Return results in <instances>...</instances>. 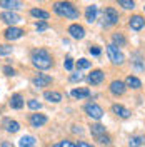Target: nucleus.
<instances>
[{
    "label": "nucleus",
    "mask_w": 145,
    "mask_h": 147,
    "mask_svg": "<svg viewBox=\"0 0 145 147\" xmlns=\"http://www.w3.org/2000/svg\"><path fill=\"white\" fill-rule=\"evenodd\" d=\"M32 64L35 65L38 70H47L54 65L52 55L47 52L45 49H35L32 52Z\"/></svg>",
    "instance_id": "1"
},
{
    "label": "nucleus",
    "mask_w": 145,
    "mask_h": 147,
    "mask_svg": "<svg viewBox=\"0 0 145 147\" xmlns=\"http://www.w3.org/2000/svg\"><path fill=\"white\" fill-rule=\"evenodd\" d=\"M54 10L57 15L65 18H79V10L73 7V3L70 2H55Z\"/></svg>",
    "instance_id": "2"
},
{
    "label": "nucleus",
    "mask_w": 145,
    "mask_h": 147,
    "mask_svg": "<svg viewBox=\"0 0 145 147\" xmlns=\"http://www.w3.org/2000/svg\"><path fill=\"white\" fill-rule=\"evenodd\" d=\"M107 55H109V59H110L112 64H115V65L124 64V54L118 50L117 45H113V44L107 45Z\"/></svg>",
    "instance_id": "3"
},
{
    "label": "nucleus",
    "mask_w": 145,
    "mask_h": 147,
    "mask_svg": "<svg viewBox=\"0 0 145 147\" xmlns=\"http://www.w3.org/2000/svg\"><path fill=\"white\" fill-rule=\"evenodd\" d=\"M103 25L105 27H110V25H115L118 22V12L113 7H107L103 10Z\"/></svg>",
    "instance_id": "4"
},
{
    "label": "nucleus",
    "mask_w": 145,
    "mask_h": 147,
    "mask_svg": "<svg viewBox=\"0 0 145 147\" xmlns=\"http://www.w3.org/2000/svg\"><path fill=\"white\" fill-rule=\"evenodd\" d=\"M85 112H87V115L92 117V119H102L103 117V110L100 105H97L95 102H89L87 105H85Z\"/></svg>",
    "instance_id": "5"
},
{
    "label": "nucleus",
    "mask_w": 145,
    "mask_h": 147,
    "mask_svg": "<svg viewBox=\"0 0 145 147\" xmlns=\"http://www.w3.org/2000/svg\"><path fill=\"white\" fill-rule=\"evenodd\" d=\"M0 20H3L5 24H10V25H13V24L20 22L22 18H20V15H17L13 10H9V12H3V13H0Z\"/></svg>",
    "instance_id": "6"
},
{
    "label": "nucleus",
    "mask_w": 145,
    "mask_h": 147,
    "mask_svg": "<svg viewBox=\"0 0 145 147\" xmlns=\"http://www.w3.org/2000/svg\"><path fill=\"white\" fill-rule=\"evenodd\" d=\"M128 25H130L132 30L138 32V30H142V28H144L145 18L142 17V15H132V17H130V22H128Z\"/></svg>",
    "instance_id": "7"
},
{
    "label": "nucleus",
    "mask_w": 145,
    "mask_h": 147,
    "mask_svg": "<svg viewBox=\"0 0 145 147\" xmlns=\"http://www.w3.org/2000/svg\"><path fill=\"white\" fill-rule=\"evenodd\" d=\"M125 90H127V84L122 80H113L110 84V92L113 95H122V94H125Z\"/></svg>",
    "instance_id": "8"
},
{
    "label": "nucleus",
    "mask_w": 145,
    "mask_h": 147,
    "mask_svg": "<svg viewBox=\"0 0 145 147\" xmlns=\"http://www.w3.org/2000/svg\"><path fill=\"white\" fill-rule=\"evenodd\" d=\"M52 84V77L50 75H45V74H38L35 79H34V85L35 87H47Z\"/></svg>",
    "instance_id": "9"
},
{
    "label": "nucleus",
    "mask_w": 145,
    "mask_h": 147,
    "mask_svg": "<svg viewBox=\"0 0 145 147\" xmlns=\"http://www.w3.org/2000/svg\"><path fill=\"white\" fill-rule=\"evenodd\" d=\"M22 35H23V30L18 28V27H9L5 30V38H7V40H17V38H20Z\"/></svg>",
    "instance_id": "10"
},
{
    "label": "nucleus",
    "mask_w": 145,
    "mask_h": 147,
    "mask_svg": "<svg viewBox=\"0 0 145 147\" xmlns=\"http://www.w3.org/2000/svg\"><path fill=\"white\" fill-rule=\"evenodd\" d=\"M68 34L73 37V38H83L85 37V28L79 25V24H73L68 27Z\"/></svg>",
    "instance_id": "11"
},
{
    "label": "nucleus",
    "mask_w": 145,
    "mask_h": 147,
    "mask_svg": "<svg viewBox=\"0 0 145 147\" xmlns=\"http://www.w3.org/2000/svg\"><path fill=\"white\" fill-rule=\"evenodd\" d=\"M0 7L7 10H18L22 9V2L20 0H0Z\"/></svg>",
    "instance_id": "12"
},
{
    "label": "nucleus",
    "mask_w": 145,
    "mask_h": 147,
    "mask_svg": "<svg viewBox=\"0 0 145 147\" xmlns=\"http://www.w3.org/2000/svg\"><path fill=\"white\" fill-rule=\"evenodd\" d=\"M103 77H105V74L102 72V70H92V74L89 75V82L92 84V85H99V84H102V80H103Z\"/></svg>",
    "instance_id": "13"
},
{
    "label": "nucleus",
    "mask_w": 145,
    "mask_h": 147,
    "mask_svg": "<svg viewBox=\"0 0 145 147\" xmlns=\"http://www.w3.org/2000/svg\"><path fill=\"white\" fill-rule=\"evenodd\" d=\"M47 122V117L44 114H32L30 115V124H32V127H42L44 124Z\"/></svg>",
    "instance_id": "14"
},
{
    "label": "nucleus",
    "mask_w": 145,
    "mask_h": 147,
    "mask_svg": "<svg viewBox=\"0 0 145 147\" xmlns=\"http://www.w3.org/2000/svg\"><path fill=\"white\" fill-rule=\"evenodd\" d=\"M112 110H113L115 115L122 117V119H128V117H130V110L125 109V107L120 105V104H113V105H112Z\"/></svg>",
    "instance_id": "15"
},
{
    "label": "nucleus",
    "mask_w": 145,
    "mask_h": 147,
    "mask_svg": "<svg viewBox=\"0 0 145 147\" xmlns=\"http://www.w3.org/2000/svg\"><path fill=\"white\" fill-rule=\"evenodd\" d=\"M97 13H99V9H97V5H89L87 10H85V18H87V22H95L97 20Z\"/></svg>",
    "instance_id": "16"
},
{
    "label": "nucleus",
    "mask_w": 145,
    "mask_h": 147,
    "mask_svg": "<svg viewBox=\"0 0 145 147\" xmlns=\"http://www.w3.org/2000/svg\"><path fill=\"white\" fill-rule=\"evenodd\" d=\"M3 127H5V130L7 132H18L20 130V124H18L17 120H12V119H5L3 120Z\"/></svg>",
    "instance_id": "17"
},
{
    "label": "nucleus",
    "mask_w": 145,
    "mask_h": 147,
    "mask_svg": "<svg viewBox=\"0 0 145 147\" xmlns=\"http://www.w3.org/2000/svg\"><path fill=\"white\" fill-rule=\"evenodd\" d=\"M10 107L12 109H22L23 107V97L20 94H13L10 99Z\"/></svg>",
    "instance_id": "18"
},
{
    "label": "nucleus",
    "mask_w": 145,
    "mask_h": 147,
    "mask_svg": "<svg viewBox=\"0 0 145 147\" xmlns=\"http://www.w3.org/2000/svg\"><path fill=\"white\" fill-rule=\"evenodd\" d=\"M70 94L75 99H87V97H90V90L89 89H73Z\"/></svg>",
    "instance_id": "19"
},
{
    "label": "nucleus",
    "mask_w": 145,
    "mask_h": 147,
    "mask_svg": "<svg viewBox=\"0 0 145 147\" xmlns=\"http://www.w3.org/2000/svg\"><path fill=\"white\" fill-rule=\"evenodd\" d=\"M44 97H45L48 102H54V104H57V102L62 100V94H58V92H54V90H52V92H50V90L45 92V94H44Z\"/></svg>",
    "instance_id": "20"
},
{
    "label": "nucleus",
    "mask_w": 145,
    "mask_h": 147,
    "mask_svg": "<svg viewBox=\"0 0 145 147\" xmlns=\"http://www.w3.org/2000/svg\"><path fill=\"white\" fill-rule=\"evenodd\" d=\"M35 137H34V136H23V137L20 139V142H18V144H20V147H34L35 146Z\"/></svg>",
    "instance_id": "21"
},
{
    "label": "nucleus",
    "mask_w": 145,
    "mask_h": 147,
    "mask_svg": "<svg viewBox=\"0 0 145 147\" xmlns=\"http://www.w3.org/2000/svg\"><path fill=\"white\" fill-rule=\"evenodd\" d=\"M112 40H113V45H117V47H124L125 44H127V40H125L124 34H120V32L113 34V35H112Z\"/></svg>",
    "instance_id": "22"
},
{
    "label": "nucleus",
    "mask_w": 145,
    "mask_h": 147,
    "mask_svg": "<svg viewBox=\"0 0 145 147\" xmlns=\"http://www.w3.org/2000/svg\"><path fill=\"white\" fill-rule=\"evenodd\" d=\"M90 132H92L93 137H99V136H103L105 134V127L102 124H93V125H90Z\"/></svg>",
    "instance_id": "23"
},
{
    "label": "nucleus",
    "mask_w": 145,
    "mask_h": 147,
    "mask_svg": "<svg viewBox=\"0 0 145 147\" xmlns=\"http://www.w3.org/2000/svg\"><path fill=\"white\" fill-rule=\"evenodd\" d=\"M125 84H127V87H132V89H140V87H142V82H140L137 77H134V75H128Z\"/></svg>",
    "instance_id": "24"
},
{
    "label": "nucleus",
    "mask_w": 145,
    "mask_h": 147,
    "mask_svg": "<svg viewBox=\"0 0 145 147\" xmlns=\"http://www.w3.org/2000/svg\"><path fill=\"white\" fill-rule=\"evenodd\" d=\"M30 13H32L34 17H37V18H42V20H47V18L50 17V15H48V12L40 10V9H32V10H30Z\"/></svg>",
    "instance_id": "25"
},
{
    "label": "nucleus",
    "mask_w": 145,
    "mask_h": 147,
    "mask_svg": "<svg viewBox=\"0 0 145 147\" xmlns=\"http://www.w3.org/2000/svg\"><path fill=\"white\" fill-rule=\"evenodd\" d=\"M145 142L144 137H140V136H135V137L130 139V142H128V147H140L142 144Z\"/></svg>",
    "instance_id": "26"
},
{
    "label": "nucleus",
    "mask_w": 145,
    "mask_h": 147,
    "mask_svg": "<svg viewBox=\"0 0 145 147\" xmlns=\"http://www.w3.org/2000/svg\"><path fill=\"white\" fill-rule=\"evenodd\" d=\"M118 3H120V7L125 10H132L134 7H135V2L134 0H117Z\"/></svg>",
    "instance_id": "27"
},
{
    "label": "nucleus",
    "mask_w": 145,
    "mask_h": 147,
    "mask_svg": "<svg viewBox=\"0 0 145 147\" xmlns=\"http://www.w3.org/2000/svg\"><path fill=\"white\" fill-rule=\"evenodd\" d=\"M89 67H90V60H87V59H80V60H77V69H79V70L89 69Z\"/></svg>",
    "instance_id": "28"
},
{
    "label": "nucleus",
    "mask_w": 145,
    "mask_h": 147,
    "mask_svg": "<svg viewBox=\"0 0 145 147\" xmlns=\"http://www.w3.org/2000/svg\"><path fill=\"white\" fill-rule=\"evenodd\" d=\"M28 107L32 110H40L42 109V104L38 100H35V99H30V100H28Z\"/></svg>",
    "instance_id": "29"
},
{
    "label": "nucleus",
    "mask_w": 145,
    "mask_h": 147,
    "mask_svg": "<svg viewBox=\"0 0 145 147\" xmlns=\"http://www.w3.org/2000/svg\"><path fill=\"white\" fill-rule=\"evenodd\" d=\"M97 140H99L100 144H105V146H109L110 144V137L107 136V134H103V136H99V137H95Z\"/></svg>",
    "instance_id": "30"
},
{
    "label": "nucleus",
    "mask_w": 145,
    "mask_h": 147,
    "mask_svg": "<svg viewBox=\"0 0 145 147\" xmlns=\"http://www.w3.org/2000/svg\"><path fill=\"white\" fill-rule=\"evenodd\" d=\"M52 147H77L75 144H72L70 140H62V142H58V144H55Z\"/></svg>",
    "instance_id": "31"
},
{
    "label": "nucleus",
    "mask_w": 145,
    "mask_h": 147,
    "mask_svg": "<svg viewBox=\"0 0 145 147\" xmlns=\"http://www.w3.org/2000/svg\"><path fill=\"white\" fill-rule=\"evenodd\" d=\"M82 79H83V75H82L80 72H77V74H72V75H70V80H72V82H80Z\"/></svg>",
    "instance_id": "32"
},
{
    "label": "nucleus",
    "mask_w": 145,
    "mask_h": 147,
    "mask_svg": "<svg viewBox=\"0 0 145 147\" xmlns=\"http://www.w3.org/2000/svg\"><path fill=\"white\" fill-rule=\"evenodd\" d=\"M64 65H65V69H67V70H72V69H73L72 59H70V57H67V59H65V62H64Z\"/></svg>",
    "instance_id": "33"
},
{
    "label": "nucleus",
    "mask_w": 145,
    "mask_h": 147,
    "mask_svg": "<svg viewBox=\"0 0 145 147\" xmlns=\"http://www.w3.org/2000/svg\"><path fill=\"white\" fill-rule=\"evenodd\" d=\"M47 28H48V24H47V22H38V24H37V30H38V32H44Z\"/></svg>",
    "instance_id": "34"
},
{
    "label": "nucleus",
    "mask_w": 145,
    "mask_h": 147,
    "mask_svg": "<svg viewBox=\"0 0 145 147\" xmlns=\"http://www.w3.org/2000/svg\"><path fill=\"white\" fill-rule=\"evenodd\" d=\"M10 52H12V47L10 45H0V54L2 55H5V54H10Z\"/></svg>",
    "instance_id": "35"
},
{
    "label": "nucleus",
    "mask_w": 145,
    "mask_h": 147,
    "mask_svg": "<svg viewBox=\"0 0 145 147\" xmlns=\"http://www.w3.org/2000/svg\"><path fill=\"white\" fill-rule=\"evenodd\" d=\"M3 72H5V75H13V74H15V70H13L12 67H9V65H7V67H3Z\"/></svg>",
    "instance_id": "36"
},
{
    "label": "nucleus",
    "mask_w": 145,
    "mask_h": 147,
    "mask_svg": "<svg viewBox=\"0 0 145 147\" xmlns=\"http://www.w3.org/2000/svg\"><path fill=\"white\" fill-rule=\"evenodd\" d=\"M89 52H90L92 55H100V49H99V47H90V49H89Z\"/></svg>",
    "instance_id": "37"
},
{
    "label": "nucleus",
    "mask_w": 145,
    "mask_h": 147,
    "mask_svg": "<svg viewBox=\"0 0 145 147\" xmlns=\"http://www.w3.org/2000/svg\"><path fill=\"white\" fill-rule=\"evenodd\" d=\"M77 147H92L90 144H87V142H79V146Z\"/></svg>",
    "instance_id": "38"
},
{
    "label": "nucleus",
    "mask_w": 145,
    "mask_h": 147,
    "mask_svg": "<svg viewBox=\"0 0 145 147\" xmlns=\"http://www.w3.org/2000/svg\"><path fill=\"white\" fill-rule=\"evenodd\" d=\"M0 147H13V146H12L10 142H2V146H0Z\"/></svg>",
    "instance_id": "39"
},
{
    "label": "nucleus",
    "mask_w": 145,
    "mask_h": 147,
    "mask_svg": "<svg viewBox=\"0 0 145 147\" xmlns=\"http://www.w3.org/2000/svg\"><path fill=\"white\" fill-rule=\"evenodd\" d=\"M144 9H145V7H144Z\"/></svg>",
    "instance_id": "40"
}]
</instances>
